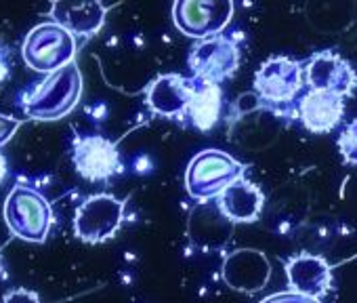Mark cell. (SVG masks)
<instances>
[{
	"label": "cell",
	"mask_w": 357,
	"mask_h": 303,
	"mask_svg": "<svg viewBox=\"0 0 357 303\" xmlns=\"http://www.w3.org/2000/svg\"><path fill=\"white\" fill-rule=\"evenodd\" d=\"M84 80L78 64H70L49 76H45L24 99L22 110L28 118L38 122H55L70 116L80 97Z\"/></svg>",
	"instance_id": "obj_1"
},
{
	"label": "cell",
	"mask_w": 357,
	"mask_h": 303,
	"mask_svg": "<svg viewBox=\"0 0 357 303\" xmlns=\"http://www.w3.org/2000/svg\"><path fill=\"white\" fill-rule=\"evenodd\" d=\"M9 232L32 244H43L55 223V213L49 198L28 184H15L5 200L3 209Z\"/></svg>",
	"instance_id": "obj_2"
},
{
	"label": "cell",
	"mask_w": 357,
	"mask_h": 303,
	"mask_svg": "<svg viewBox=\"0 0 357 303\" xmlns=\"http://www.w3.org/2000/svg\"><path fill=\"white\" fill-rule=\"evenodd\" d=\"M246 177V165L217 147L202 149L185 169V192L196 202H211L234 182Z\"/></svg>",
	"instance_id": "obj_3"
},
{
	"label": "cell",
	"mask_w": 357,
	"mask_h": 303,
	"mask_svg": "<svg viewBox=\"0 0 357 303\" xmlns=\"http://www.w3.org/2000/svg\"><path fill=\"white\" fill-rule=\"evenodd\" d=\"M76 53H78L76 36L55 22H45L34 26L26 34L22 45V57L26 66L45 76L74 64Z\"/></svg>",
	"instance_id": "obj_4"
},
{
	"label": "cell",
	"mask_w": 357,
	"mask_h": 303,
	"mask_svg": "<svg viewBox=\"0 0 357 303\" xmlns=\"http://www.w3.org/2000/svg\"><path fill=\"white\" fill-rule=\"evenodd\" d=\"M126 219V200L114 194H91L74 213V234L86 244H103L122 230Z\"/></svg>",
	"instance_id": "obj_5"
},
{
	"label": "cell",
	"mask_w": 357,
	"mask_h": 303,
	"mask_svg": "<svg viewBox=\"0 0 357 303\" xmlns=\"http://www.w3.org/2000/svg\"><path fill=\"white\" fill-rule=\"evenodd\" d=\"M234 13V0H172L170 17L183 36L204 40L223 34Z\"/></svg>",
	"instance_id": "obj_6"
},
{
	"label": "cell",
	"mask_w": 357,
	"mask_h": 303,
	"mask_svg": "<svg viewBox=\"0 0 357 303\" xmlns=\"http://www.w3.org/2000/svg\"><path fill=\"white\" fill-rule=\"evenodd\" d=\"M72 163L76 173L91 184H109L124 173L118 141L103 135H74Z\"/></svg>",
	"instance_id": "obj_7"
},
{
	"label": "cell",
	"mask_w": 357,
	"mask_h": 303,
	"mask_svg": "<svg viewBox=\"0 0 357 303\" xmlns=\"http://www.w3.org/2000/svg\"><path fill=\"white\" fill-rule=\"evenodd\" d=\"M252 87L259 99L269 108L290 105L296 101L298 93L307 87L305 64L286 55L269 57L257 70Z\"/></svg>",
	"instance_id": "obj_8"
},
{
	"label": "cell",
	"mask_w": 357,
	"mask_h": 303,
	"mask_svg": "<svg viewBox=\"0 0 357 303\" xmlns=\"http://www.w3.org/2000/svg\"><path fill=\"white\" fill-rule=\"evenodd\" d=\"M240 64H242L240 47L234 38L225 34L198 40L188 57V66L194 78L217 82V84L229 80L240 70Z\"/></svg>",
	"instance_id": "obj_9"
},
{
	"label": "cell",
	"mask_w": 357,
	"mask_h": 303,
	"mask_svg": "<svg viewBox=\"0 0 357 303\" xmlns=\"http://www.w3.org/2000/svg\"><path fill=\"white\" fill-rule=\"evenodd\" d=\"M305 82L311 91H326L349 97L357 89V72L340 53L334 49H324L307 59Z\"/></svg>",
	"instance_id": "obj_10"
},
{
	"label": "cell",
	"mask_w": 357,
	"mask_h": 303,
	"mask_svg": "<svg viewBox=\"0 0 357 303\" xmlns=\"http://www.w3.org/2000/svg\"><path fill=\"white\" fill-rule=\"evenodd\" d=\"M288 288L324 299L334 290V265L315 253H296L284 261Z\"/></svg>",
	"instance_id": "obj_11"
},
{
	"label": "cell",
	"mask_w": 357,
	"mask_h": 303,
	"mask_svg": "<svg viewBox=\"0 0 357 303\" xmlns=\"http://www.w3.org/2000/svg\"><path fill=\"white\" fill-rule=\"evenodd\" d=\"M145 105L153 116L181 120L188 118L192 80L181 74H160L145 87Z\"/></svg>",
	"instance_id": "obj_12"
},
{
	"label": "cell",
	"mask_w": 357,
	"mask_h": 303,
	"mask_svg": "<svg viewBox=\"0 0 357 303\" xmlns=\"http://www.w3.org/2000/svg\"><path fill=\"white\" fill-rule=\"evenodd\" d=\"M344 112H347L344 97L326 91H311V89H307V93H303L296 99V108H294L296 120L303 124L305 131L313 135H326L338 128V124L344 118Z\"/></svg>",
	"instance_id": "obj_13"
},
{
	"label": "cell",
	"mask_w": 357,
	"mask_h": 303,
	"mask_svg": "<svg viewBox=\"0 0 357 303\" xmlns=\"http://www.w3.org/2000/svg\"><path fill=\"white\" fill-rule=\"evenodd\" d=\"M49 17L76 38H93L105 26L107 7L103 0H53Z\"/></svg>",
	"instance_id": "obj_14"
},
{
	"label": "cell",
	"mask_w": 357,
	"mask_h": 303,
	"mask_svg": "<svg viewBox=\"0 0 357 303\" xmlns=\"http://www.w3.org/2000/svg\"><path fill=\"white\" fill-rule=\"evenodd\" d=\"M221 278L229 288L250 295L267 286L271 278V265L261 251L242 249L225 257Z\"/></svg>",
	"instance_id": "obj_15"
},
{
	"label": "cell",
	"mask_w": 357,
	"mask_h": 303,
	"mask_svg": "<svg viewBox=\"0 0 357 303\" xmlns=\"http://www.w3.org/2000/svg\"><path fill=\"white\" fill-rule=\"evenodd\" d=\"M215 202H217L219 215L225 221L255 223V221H259V217L265 209V194L255 182H250L248 177H242V179L234 182L229 188H225Z\"/></svg>",
	"instance_id": "obj_16"
},
{
	"label": "cell",
	"mask_w": 357,
	"mask_h": 303,
	"mask_svg": "<svg viewBox=\"0 0 357 303\" xmlns=\"http://www.w3.org/2000/svg\"><path fill=\"white\" fill-rule=\"evenodd\" d=\"M190 80H192V97H190V108H188V120L194 128L208 133L221 120V112H223L221 84L200 80L194 76Z\"/></svg>",
	"instance_id": "obj_17"
},
{
	"label": "cell",
	"mask_w": 357,
	"mask_h": 303,
	"mask_svg": "<svg viewBox=\"0 0 357 303\" xmlns=\"http://www.w3.org/2000/svg\"><path fill=\"white\" fill-rule=\"evenodd\" d=\"M336 145L342 156V163L349 167H357V118L344 124V128L338 133Z\"/></svg>",
	"instance_id": "obj_18"
},
{
	"label": "cell",
	"mask_w": 357,
	"mask_h": 303,
	"mask_svg": "<svg viewBox=\"0 0 357 303\" xmlns=\"http://www.w3.org/2000/svg\"><path fill=\"white\" fill-rule=\"evenodd\" d=\"M257 303H324V299H315V297H309V295H303V293L288 288V290L271 293Z\"/></svg>",
	"instance_id": "obj_19"
},
{
	"label": "cell",
	"mask_w": 357,
	"mask_h": 303,
	"mask_svg": "<svg viewBox=\"0 0 357 303\" xmlns=\"http://www.w3.org/2000/svg\"><path fill=\"white\" fill-rule=\"evenodd\" d=\"M15 72V57L11 47L0 38V87H5Z\"/></svg>",
	"instance_id": "obj_20"
},
{
	"label": "cell",
	"mask_w": 357,
	"mask_h": 303,
	"mask_svg": "<svg viewBox=\"0 0 357 303\" xmlns=\"http://www.w3.org/2000/svg\"><path fill=\"white\" fill-rule=\"evenodd\" d=\"M20 126H22V120L20 118L9 116V114H0V147L7 145L15 137V133L20 131Z\"/></svg>",
	"instance_id": "obj_21"
},
{
	"label": "cell",
	"mask_w": 357,
	"mask_h": 303,
	"mask_svg": "<svg viewBox=\"0 0 357 303\" xmlns=\"http://www.w3.org/2000/svg\"><path fill=\"white\" fill-rule=\"evenodd\" d=\"M0 303H43V301H40L38 293H34L30 288H13L3 297Z\"/></svg>",
	"instance_id": "obj_22"
},
{
	"label": "cell",
	"mask_w": 357,
	"mask_h": 303,
	"mask_svg": "<svg viewBox=\"0 0 357 303\" xmlns=\"http://www.w3.org/2000/svg\"><path fill=\"white\" fill-rule=\"evenodd\" d=\"M9 173H11V169H9V158L3 154V152H0V188H3V186L7 184Z\"/></svg>",
	"instance_id": "obj_23"
},
{
	"label": "cell",
	"mask_w": 357,
	"mask_h": 303,
	"mask_svg": "<svg viewBox=\"0 0 357 303\" xmlns=\"http://www.w3.org/2000/svg\"><path fill=\"white\" fill-rule=\"evenodd\" d=\"M5 272V261H3V253H0V276Z\"/></svg>",
	"instance_id": "obj_24"
}]
</instances>
